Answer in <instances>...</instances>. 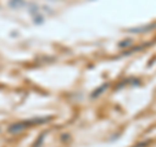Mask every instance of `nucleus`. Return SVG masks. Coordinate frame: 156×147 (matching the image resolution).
I'll return each instance as SVG.
<instances>
[{"mask_svg":"<svg viewBox=\"0 0 156 147\" xmlns=\"http://www.w3.org/2000/svg\"><path fill=\"white\" fill-rule=\"evenodd\" d=\"M105 87H107V85H103V86L100 87V89L95 90L94 92H92V98H96V96H98V94H101V92H103V91L105 90Z\"/></svg>","mask_w":156,"mask_h":147,"instance_id":"obj_5","label":"nucleus"},{"mask_svg":"<svg viewBox=\"0 0 156 147\" xmlns=\"http://www.w3.org/2000/svg\"><path fill=\"white\" fill-rule=\"evenodd\" d=\"M147 145V142H143V143H140V145H136L135 147H143V146H146Z\"/></svg>","mask_w":156,"mask_h":147,"instance_id":"obj_6","label":"nucleus"},{"mask_svg":"<svg viewBox=\"0 0 156 147\" xmlns=\"http://www.w3.org/2000/svg\"><path fill=\"white\" fill-rule=\"evenodd\" d=\"M42 121H44V120H31V121H23V122H18V124H14V125H12L11 128H9V131L11 133H17V131H20V130H23L25 128H29V125L30 124H35V122H42Z\"/></svg>","mask_w":156,"mask_h":147,"instance_id":"obj_1","label":"nucleus"},{"mask_svg":"<svg viewBox=\"0 0 156 147\" xmlns=\"http://www.w3.org/2000/svg\"><path fill=\"white\" fill-rule=\"evenodd\" d=\"M25 0H9V5H11L12 8H22V7H25Z\"/></svg>","mask_w":156,"mask_h":147,"instance_id":"obj_3","label":"nucleus"},{"mask_svg":"<svg viewBox=\"0 0 156 147\" xmlns=\"http://www.w3.org/2000/svg\"><path fill=\"white\" fill-rule=\"evenodd\" d=\"M156 27V22L152 23V25H146V26H140V27H133V29H129V31L131 33H146V31H150L152 29Z\"/></svg>","mask_w":156,"mask_h":147,"instance_id":"obj_2","label":"nucleus"},{"mask_svg":"<svg viewBox=\"0 0 156 147\" xmlns=\"http://www.w3.org/2000/svg\"><path fill=\"white\" fill-rule=\"evenodd\" d=\"M129 46H131V39H125V41H122L119 45V47H121V48H125V47H129Z\"/></svg>","mask_w":156,"mask_h":147,"instance_id":"obj_4","label":"nucleus"}]
</instances>
